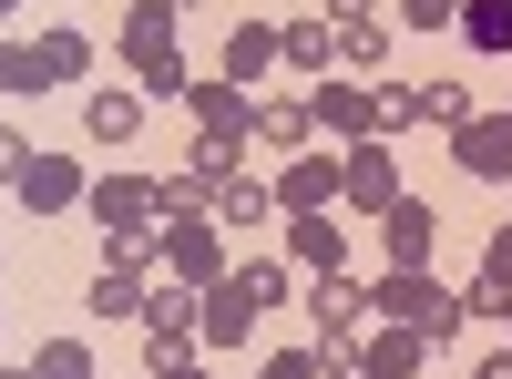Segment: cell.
Segmentation results:
<instances>
[{"mask_svg":"<svg viewBox=\"0 0 512 379\" xmlns=\"http://www.w3.org/2000/svg\"><path fill=\"white\" fill-rule=\"evenodd\" d=\"M472 113H482V103H472V82H420V123H431V134H461Z\"/></svg>","mask_w":512,"mask_h":379,"instance_id":"484cf974","label":"cell"},{"mask_svg":"<svg viewBox=\"0 0 512 379\" xmlns=\"http://www.w3.org/2000/svg\"><path fill=\"white\" fill-rule=\"evenodd\" d=\"M338 205H349V216H390V205H400L390 144H349V185H338Z\"/></svg>","mask_w":512,"mask_h":379,"instance_id":"5bb4252c","label":"cell"},{"mask_svg":"<svg viewBox=\"0 0 512 379\" xmlns=\"http://www.w3.org/2000/svg\"><path fill=\"white\" fill-rule=\"evenodd\" d=\"M154 123V103H144V82H93V93H82V134H93L103 154H123Z\"/></svg>","mask_w":512,"mask_h":379,"instance_id":"ba28073f","label":"cell"},{"mask_svg":"<svg viewBox=\"0 0 512 379\" xmlns=\"http://www.w3.org/2000/svg\"><path fill=\"white\" fill-rule=\"evenodd\" d=\"M256 318H267V308H256V287H246L236 267H226L216 287H195V339H205V349H246Z\"/></svg>","mask_w":512,"mask_h":379,"instance_id":"8992f818","label":"cell"},{"mask_svg":"<svg viewBox=\"0 0 512 379\" xmlns=\"http://www.w3.org/2000/svg\"><path fill=\"white\" fill-rule=\"evenodd\" d=\"M82 205L103 216V236H154L164 226V175H103Z\"/></svg>","mask_w":512,"mask_h":379,"instance_id":"52a82bcc","label":"cell"},{"mask_svg":"<svg viewBox=\"0 0 512 379\" xmlns=\"http://www.w3.org/2000/svg\"><path fill=\"white\" fill-rule=\"evenodd\" d=\"M0 277H11V267H0Z\"/></svg>","mask_w":512,"mask_h":379,"instance_id":"ee69618b","label":"cell"},{"mask_svg":"<svg viewBox=\"0 0 512 379\" xmlns=\"http://www.w3.org/2000/svg\"><path fill=\"white\" fill-rule=\"evenodd\" d=\"M134 328H144V349L195 339V287H185V277H154V298H144V318H134ZM195 349H205V339H195Z\"/></svg>","mask_w":512,"mask_h":379,"instance_id":"ffe728a7","label":"cell"},{"mask_svg":"<svg viewBox=\"0 0 512 379\" xmlns=\"http://www.w3.org/2000/svg\"><path fill=\"white\" fill-rule=\"evenodd\" d=\"M328 21H338V31H349V21H379V11H369V0H328Z\"/></svg>","mask_w":512,"mask_h":379,"instance_id":"8d00e7d4","label":"cell"},{"mask_svg":"<svg viewBox=\"0 0 512 379\" xmlns=\"http://www.w3.org/2000/svg\"><path fill=\"white\" fill-rule=\"evenodd\" d=\"M369 308L400 318V328H420L431 349H451L461 328H472V298H461L451 277H431V267H379V277H369Z\"/></svg>","mask_w":512,"mask_h":379,"instance_id":"7a4b0ae2","label":"cell"},{"mask_svg":"<svg viewBox=\"0 0 512 379\" xmlns=\"http://www.w3.org/2000/svg\"><path fill=\"white\" fill-rule=\"evenodd\" d=\"M349 379H369V369H349Z\"/></svg>","mask_w":512,"mask_h":379,"instance_id":"7bdbcfd3","label":"cell"},{"mask_svg":"<svg viewBox=\"0 0 512 379\" xmlns=\"http://www.w3.org/2000/svg\"><path fill=\"white\" fill-rule=\"evenodd\" d=\"M461 298H472V318H492V328L512 318V216L492 226V246H482V277L461 287Z\"/></svg>","mask_w":512,"mask_h":379,"instance_id":"d6986e66","label":"cell"},{"mask_svg":"<svg viewBox=\"0 0 512 379\" xmlns=\"http://www.w3.org/2000/svg\"><path fill=\"white\" fill-rule=\"evenodd\" d=\"M11 195H21V216H72V205H82V195H93V175H82V164H72V154H31Z\"/></svg>","mask_w":512,"mask_h":379,"instance_id":"9c48e42d","label":"cell"},{"mask_svg":"<svg viewBox=\"0 0 512 379\" xmlns=\"http://www.w3.org/2000/svg\"><path fill=\"white\" fill-rule=\"evenodd\" d=\"M410 31H461V0H400Z\"/></svg>","mask_w":512,"mask_h":379,"instance_id":"e575fe53","label":"cell"},{"mask_svg":"<svg viewBox=\"0 0 512 379\" xmlns=\"http://www.w3.org/2000/svg\"><path fill=\"white\" fill-rule=\"evenodd\" d=\"M390 134H420V82H379V144Z\"/></svg>","mask_w":512,"mask_h":379,"instance_id":"1f68e13d","label":"cell"},{"mask_svg":"<svg viewBox=\"0 0 512 379\" xmlns=\"http://www.w3.org/2000/svg\"><path fill=\"white\" fill-rule=\"evenodd\" d=\"M0 93H11V103L52 93V62H41V31H31V41H21V31H0Z\"/></svg>","mask_w":512,"mask_h":379,"instance_id":"cb8c5ba5","label":"cell"},{"mask_svg":"<svg viewBox=\"0 0 512 379\" xmlns=\"http://www.w3.org/2000/svg\"><path fill=\"white\" fill-rule=\"evenodd\" d=\"M0 379H31V359H21V369H0Z\"/></svg>","mask_w":512,"mask_h":379,"instance_id":"ab89813d","label":"cell"},{"mask_svg":"<svg viewBox=\"0 0 512 379\" xmlns=\"http://www.w3.org/2000/svg\"><path fill=\"white\" fill-rule=\"evenodd\" d=\"M185 175L205 185V205H216V195L246 175V144H236V134H195V144H185Z\"/></svg>","mask_w":512,"mask_h":379,"instance_id":"7402d4cb","label":"cell"},{"mask_svg":"<svg viewBox=\"0 0 512 379\" xmlns=\"http://www.w3.org/2000/svg\"><path fill=\"white\" fill-rule=\"evenodd\" d=\"M41 144H21V123H0V185H21V164H31Z\"/></svg>","mask_w":512,"mask_h":379,"instance_id":"d590c367","label":"cell"},{"mask_svg":"<svg viewBox=\"0 0 512 379\" xmlns=\"http://www.w3.org/2000/svg\"><path fill=\"white\" fill-rule=\"evenodd\" d=\"M154 267L185 277V287H216V277H226V226H216V216H164V226H154Z\"/></svg>","mask_w":512,"mask_h":379,"instance_id":"3957f363","label":"cell"},{"mask_svg":"<svg viewBox=\"0 0 512 379\" xmlns=\"http://www.w3.org/2000/svg\"><path fill=\"white\" fill-rule=\"evenodd\" d=\"M308 318H318V339H369V277H349V267H338V277H308Z\"/></svg>","mask_w":512,"mask_h":379,"instance_id":"8fae6325","label":"cell"},{"mask_svg":"<svg viewBox=\"0 0 512 379\" xmlns=\"http://www.w3.org/2000/svg\"><path fill=\"white\" fill-rule=\"evenodd\" d=\"M144 369H154V379H205V359H195V339H164V349H144Z\"/></svg>","mask_w":512,"mask_h":379,"instance_id":"d6a6232c","label":"cell"},{"mask_svg":"<svg viewBox=\"0 0 512 379\" xmlns=\"http://www.w3.org/2000/svg\"><path fill=\"white\" fill-rule=\"evenodd\" d=\"M431 359H441V349L420 339V328H400V318H369V339H359V369H369V379H420Z\"/></svg>","mask_w":512,"mask_h":379,"instance_id":"4fadbf2b","label":"cell"},{"mask_svg":"<svg viewBox=\"0 0 512 379\" xmlns=\"http://www.w3.org/2000/svg\"><path fill=\"white\" fill-rule=\"evenodd\" d=\"M256 144H267L277 164H287V154H308V144H318V113H308V93H267V103H256Z\"/></svg>","mask_w":512,"mask_h":379,"instance_id":"ac0fdd59","label":"cell"},{"mask_svg":"<svg viewBox=\"0 0 512 379\" xmlns=\"http://www.w3.org/2000/svg\"><path fill=\"white\" fill-rule=\"evenodd\" d=\"M175 31H185V11H175V0H134V11L113 21V52L134 62L144 103H185V82H195V72H185V41H175Z\"/></svg>","mask_w":512,"mask_h":379,"instance_id":"6da1fadb","label":"cell"},{"mask_svg":"<svg viewBox=\"0 0 512 379\" xmlns=\"http://www.w3.org/2000/svg\"><path fill=\"white\" fill-rule=\"evenodd\" d=\"M31 379H93V349H82V339H41L31 349Z\"/></svg>","mask_w":512,"mask_h":379,"instance_id":"4dcf8cb0","label":"cell"},{"mask_svg":"<svg viewBox=\"0 0 512 379\" xmlns=\"http://www.w3.org/2000/svg\"><path fill=\"white\" fill-rule=\"evenodd\" d=\"M41 62H52V93L62 82H93V31H41Z\"/></svg>","mask_w":512,"mask_h":379,"instance_id":"4316f807","label":"cell"},{"mask_svg":"<svg viewBox=\"0 0 512 379\" xmlns=\"http://www.w3.org/2000/svg\"><path fill=\"white\" fill-rule=\"evenodd\" d=\"M308 113H318V134L349 154V144H379V93L369 82H349V72H328L318 93H308Z\"/></svg>","mask_w":512,"mask_h":379,"instance_id":"5b68a950","label":"cell"},{"mask_svg":"<svg viewBox=\"0 0 512 379\" xmlns=\"http://www.w3.org/2000/svg\"><path fill=\"white\" fill-rule=\"evenodd\" d=\"M0 21H21V0H0Z\"/></svg>","mask_w":512,"mask_h":379,"instance_id":"f35d334b","label":"cell"},{"mask_svg":"<svg viewBox=\"0 0 512 379\" xmlns=\"http://www.w3.org/2000/svg\"><path fill=\"white\" fill-rule=\"evenodd\" d=\"M277 52H287V72L328 82V72H338V21H328V11H318V21H277Z\"/></svg>","mask_w":512,"mask_h":379,"instance_id":"44dd1931","label":"cell"},{"mask_svg":"<svg viewBox=\"0 0 512 379\" xmlns=\"http://www.w3.org/2000/svg\"><path fill=\"white\" fill-rule=\"evenodd\" d=\"M379 246H390V267H431V246H441V216L420 195H400L390 216H379Z\"/></svg>","mask_w":512,"mask_h":379,"instance_id":"e0dca14e","label":"cell"},{"mask_svg":"<svg viewBox=\"0 0 512 379\" xmlns=\"http://www.w3.org/2000/svg\"><path fill=\"white\" fill-rule=\"evenodd\" d=\"M472 379H512V339H502V359H472Z\"/></svg>","mask_w":512,"mask_h":379,"instance_id":"74e56055","label":"cell"},{"mask_svg":"<svg viewBox=\"0 0 512 379\" xmlns=\"http://www.w3.org/2000/svg\"><path fill=\"white\" fill-rule=\"evenodd\" d=\"M256 379H318V339H308V349H267Z\"/></svg>","mask_w":512,"mask_h":379,"instance_id":"836d02e7","label":"cell"},{"mask_svg":"<svg viewBox=\"0 0 512 379\" xmlns=\"http://www.w3.org/2000/svg\"><path fill=\"white\" fill-rule=\"evenodd\" d=\"M277 62H287V52H277V31H267V21H246V31H226V62H216V72L256 93V82H267Z\"/></svg>","mask_w":512,"mask_h":379,"instance_id":"603a6c76","label":"cell"},{"mask_svg":"<svg viewBox=\"0 0 512 379\" xmlns=\"http://www.w3.org/2000/svg\"><path fill=\"white\" fill-rule=\"evenodd\" d=\"M502 339H512V318H502Z\"/></svg>","mask_w":512,"mask_h":379,"instance_id":"b9f144b4","label":"cell"},{"mask_svg":"<svg viewBox=\"0 0 512 379\" xmlns=\"http://www.w3.org/2000/svg\"><path fill=\"white\" fill-rule=\"evenodd\" d=\"M287 267L297 277H338L349 267V226L338 216H287Z\"/></svg>","mask_w":512,"mask_h":379,"instance_id":"9a60e30c","label":"cell"},{"mask_svg":"<svg viewBox=\"0 0 512 379\" xmlns=\"http://www.w3.org/2000/svg\"><path fill=\"white\" fill-rule=\"evenodd\" d=\"M451 164H461L472 185H512V113H472V123L451 134Z\"/></svg>","mask_w":512,"mask_h":379,"instance_id":"7c38bea8","label":"cell"},{"mask_svg":"<svg viewBox=\"0 0 512 379\" xmlns=\"http://www.w3.org/2000/svg\"><path fill=\"white\" fill-rule=\"evenodd\" d=\"M461 41L472 52H512V0H461Z\"/></svg>","mask_w":512,"mask_h":379,"instance_id":"83f0119b","label":"cell"},{"mask_svg":"<svg viewBox=\"0 0 512 379\" xmlns=\"http://www.w3.org/2000/svg\"><path fill=\"white\" fill-rule=\"evenodd\" d=\"M379 52H390V21H349V31H338V72H349V82H369Z\"/></svg>","mask_w":512,"mask_h":379,"instance_id":"f1b7e54d","label":"cell"},{"mask_svg":"<svg viewBox=\"0 0 512 379\" xmlns=\"http://www.w3.org/2000/svg\"><path fill=\"white\" fill-rule=\"evenodd\" d=\"M205 216H216V226H236V236H246V226H267V216H277V185H267V175H236V185H226L216 205H205Z\"/></svg>","mask_w":512,"mask_h":379,"instance_id":"d4e9b609","label":"cell"},{"mask_svg":"<svg viewBox=\"0 0 512 379\" xmlns=\"http://www.w3.org/2000/svg\"><path fill=\"white\" fill-rule=\"evenodd\" d=\"M236 277H246V287H256V308H287V298H308V277H297V267H287V257H246V267H236Z\"/></svg>","mask_w":512,"mask_h":379,"instance_id":"f546056e","label":"cell"},{"mask_svg":"<svg viewBox=\"0 0 512 379\" xmlns=\"http://www.w3.org/2000/svg\"><path fill=\"white\" fill-rule=\"evenodd\" d=\"M144 298H154V267H123V257H103L93 277H82V308H93V318H144Z\"/></svg>","mask_w":512,"mask_h":379,"instance_id":"2e32d148","label":"cell"},{"mask_svg":"<svg viewBox=\"0 0 512 379\" xmlns=\"http://www.w3.org/2000/svg\"><path fill=\"white\" fill-rule=\"evenodd\" d=\"M175 11H195V0H175Z\"/></svg>","mask_w":512,"mask_h":379,"instance_id":"60d3db41","label":"cell"},{"mask_svg":"<svg viewBox=\"0 0 512 379\" xmlns=\"http://www.w3.org/2000/svg\"><path fill=\"white\" fill-rule=\"evenodd\" d=\"M185 113H195V134H256V93H246V82H226V72H195L185 82Z\"/></svg>","mask_w":512,"mask_h":379,"instance_id":"30bf717a","label":"cell"},{"mask_svg":"<svg viewBox=\"0 0 512 379\" xmlns=\"http://www.w3.org/2000/svg\"><path fill=\"white\" fill-rule=\"evenodd\" d=\"M338 185H349V154H338V144L287 154V164H277V216H328Z\"/></svg>","mask_w":512,"mask_h":379,"instance_id":"277c9868","label":"cell"}]
</instances>
